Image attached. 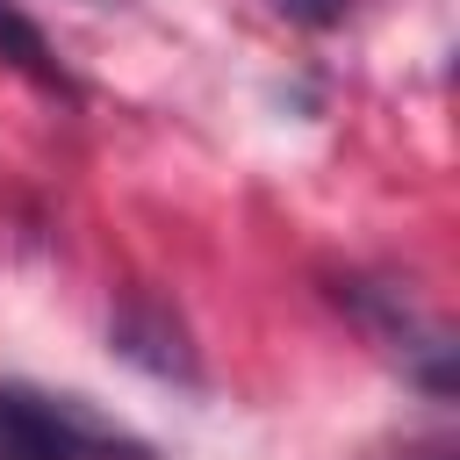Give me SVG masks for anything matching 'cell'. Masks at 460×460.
Segmentation results:
<instances>
[{
    "label": "cell",
    "mask_w": 460,
    "mask_h": 460,
    "mask_svg": "<svg viewBox=\"0 0 460 460\" xmlns=\"http://www.w3.org/2000/svg\"><path fill=\"white\" fill-rule=\"evenodd\" d=\"M345 7H352V0H280V14H295V22H309V29L345 22Z\"/></svg>",
    "instance_id": "cell-5"
},
{
    "label": "cell",
    "mask_w": 460,
    "mask_h": 460,
    "mask_svg": "<svg viewBox=\"0 0 460 460\" xmlns=\"http://www.w3.org/2000/svg\"><path fill=\"white\" fill-rule=\"evenodd\" d=\"M108 345H115L122 359H137L144 374H158V381H180V388L201 381V359H194V345H187V323H180L165 302H151V295H129V302L115 309Z\"/></svg>",
    "instance_id": "cell-3"
},
{
    "label": "cell",
    "mask_w": 460,
    "mask_h": 460,
    "mask_svg": "<svg viewBox=\"0 0 460 460\" xmlns=\"http://www.w3.org/2000/svg\"><path fill=\"white\" fill-rule=\"evenodd\" d=\"M0 65H14V72H29L36 86H50V93H79L72 86V72L58 65V50H50V36L14 7V0H0Z\"/></svg>",
    "instance_id": "cell-4"
},
{
    "label": "cell",
    "mask_w": 460,
    "mask_h": 460,
    "mask_svg": "<svg viewBox=\"0 0 460 460\" xmlns=\"http://www.w3.org/2000/svg\"><path fill=\"white\" fill-rule=\"evenodd\" d=\"M0 460H158L144 438L101 424L79 395L0 381Z\"/></svg>",
    "instance_id": "cell-1"
},
{
    "label": "cell",
    "mask_w": 460,
    "mask_h": 460,
    "mask_svg": "<svg viewBox=\"0 0 460 460\" xmlns=\"http://www.w3.org/2000/svg\"><path fill=\"white\" fill-rule=\"evenodd\" d=\"M338 302L367 323V338H381V352H395L402 367H410V381H424V395H453V338L438 331V323H424L410 302H402V288H388V280H338Z\"/></svg>",
    "instance_id": "cell-2"
}]
</instances>
